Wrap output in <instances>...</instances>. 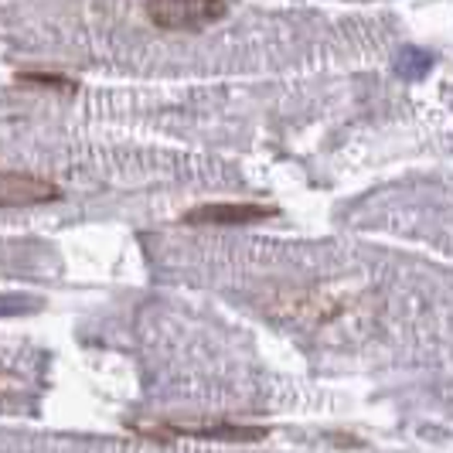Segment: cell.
<instances>
[{
	"label": "cell",
	"instance_id": "1",
	"mask_svg": "<svg viewBox=\"0 0 453 453\" xmlns=\"http://www.w3.org/2000/svg\"><path fill=\"white\" fill-rule=\"evenodd\" d=\"M143 14L157 31L198 35L228 14V0H143Z\"/></svg>",
	"mask_w": 453,
	"mask_h": 453
},
{
	"label": "cell",
	"instance_id": "3",
	"mask_svg": "<svg viewBox=\"0 0 453 453\" xmlns=\"http://www.w3.org/2000/svg\"><path fill=\"white\" fill-rule=\"evenodd\" d=\"M276 208L270 204H250V202H222V204H198L184 215V226H252L273 219Z\"/></svg>",
	"mask_w": 453,
	"mask_h": 453
},
{
	"label": "cell",
	"instance_id": "2",
	"mask_svg": "<svg viewBox=\"0 0 453 453\" xmlns=\"http://www.w3.org/2000/svg\"><path fill=\"white\" fill-rule=\"evenodd\" d=\"M62 198L58 184L31 171H0V208H38Z\"/></svg>",
	"mask_w": 453,
	"mask_h": 453
},
{
	"label": "cell",
	"instance_id": "5",
	"mask_svg": "<svg viewBox=\"0 0 453 453\" xmlns=\"http://www.w3.org/2000/svg\"><path fill=\"white\" fill-rule=\"evenodd\" d=\"M18 79L27 82V86H42V89H62V92L75 89V82L65 79V75H58V72H21Z\"/></svg>",
	"mask_w": 453,
	"mask_h": 453
},
{
	"label": "cell",
	"instance_id": "4",
	"mask_svg": "<svg viewBox=\"0 0 453 453\" xmlns=\"http://www.w3.org/2000/svg\"><path fill=\"white\" fill-rule=\"evenodd\" d=\"M160 430H150L154 436H202V440H226V443H250L266 436L263 426L246 423H226V419H195V423H157Z\"/></svg>",
	"mask_w": 453,
	"mask_h": 453
}]
</instances>
